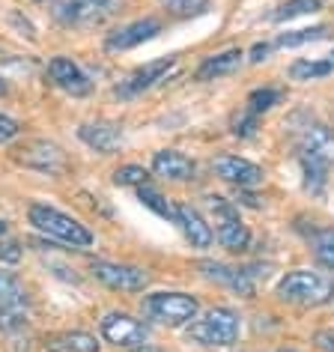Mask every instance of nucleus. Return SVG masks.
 <instances>
[{"label":"nucleus","mask_w":334,"mask_h":352,"mask_svg":"<svg viewBox=\"0 0 334 352\" xmlns=\"http://www.w3.org/2000/svg\"><path fill=\"white\" fill-rule=\"evenodd\" d=\"M334 75V51L316 60H296L289 66V78L293 81H320V78Z\"/></svg>","instance_id":"aec40b11"},{"label":"nucleus","mask_w":334,"mask_h":352,"mask_svg":"<svg viewBox=\"0 0 334 352\" xmlns=\"http://www.w3.org/2000/svg\"><path fill=\"white\" fill-rule=\"evenodd\" d=\"M242 57H245L242 48H227V51H221V54H215V57H206L203 63L197 66L194 78H197V81H215V78L233 75L236 69H239Z\"/></svg>","instance_id":"6ab92c4d"},{"label":"nucleus","mask_w":334,"mask_h":352,"mask_svg":"<svg viewBox=\"0 0 334 352\" xmlns=\"http://www.w3.org/2000/svg\"><path fill=\"white\" fill-rule=\"evenodd\" d=\"M126 0H63L57 3V21L66 28H96L122 12Z\"/></svg>","instance_id":"423d86ee"},{"label":"nucleus","mask_w":334,"mask_h":352,"mask_svg":"<svg viewBox=\"0 0 334 352\" xmlns=\"http://www.w3.org/2000/svg\"><path fill=\"white\" fill-rule=\"evenodd\" d=\"M269 51H271L269 42H260V45H254L251 48V63H260V60H266Z\"/></svg>","instance_id":"c9c22d12"},{"label":"nucleus","mask_w":334,"mask_h":352,"mask_svg":"<svg viewBox=\"0 0 334 352\" xmlns=\"http://www.w3.org/2000/svg\"><path fill=\"white\" fill-rule=\"evenodd\" d=\"M257 126H260V117L248 108L233 117V135H239V138H251L254 131H257Z\"/></svg>","instance_id":"7c9ffc66"},{"label":"nucleus","mask_w":334,"mask_h":352,"mask_svg":"<svg viewBox=\"0 0 334 352\" xmlns=\"http://www.w3.org/2000/svg\"><path fill=\"white\" fill-rule=\"evenodd\" d=\"M48 78L54 87H60V90L69 93V96H78V99L93 93V81L84 75V69L69 57H51L48 60Z\"/></svg>","instance_id":"4468645a"},{"label":"nucleus","mask_w":334,"mask_h":352,"mask_svg":"<svg viewBox=\"0 0 334 352\" xmlns=\"http://www.w3.org/2000/svg\"><path fill=\"white\" fill-rule=\"evenodd\" d=\"M177 224L182 227V233L188 236V242H191V248H209V245L215 242V233H212V227H209V221L203 215L197 212L191 204H177Z\"/></svg>","instance_id":"a211bd4d"},{"label":"nucleus","mask_w":334,"mask_h":352,"mask_svg":"<svg viewBox=\"0 0 334 352\" xmlns=\"http://www.w3.org/2000/svg\"><path fill=\"white\" fill-rule=\"evenodd\" d=\"M275 293H278V298H284V302H289V305L316 307V305L331 302L334 284L329 278H322L320 272L296 269V272H287V275L278 280Z\"/></svg>","instance_id":"f257e3e1"},{"label":"nucleus","mask_w":334,"mask_h":352,"mask_svg":"<svg viewBox=\"0 0 334 352\" xmlns=\"http://www.w3.org/2000/svg\"><path fill=\"white\" fill-rule=\"evenodd\" d=\"M10 21H12V24H15V28H19V30H24L21 36H27V39H36V30H33V24H30L27 19H21L19 12H12V15H10Z\"/></svg>","instance_id":"72a5a7b5"},{"label":"nucleus","mask_w":334,"mask_h":352,"mask_svg":"<svg viewBox=\"0 0 334 352\" xmlns=\"http://www.w3.org/2000/svg\"><path fill=\"white\" fill-rule=\"evenodd\" d=\"M6 233V221H0V236H3Z\"/></svg>","instance_id":"58836bf2"},{"label":"nucleus","mask_w":334,"mask_h":352,"mask_svg":"<svg viewBox=\"0 0 334 352\" xmlns=\"http://www.w3.org/2000/svg\"><path fill=\"white\" fill-rule=\"evenodd\" d=\"M12 158L30 170H39V173H48V176H60L69 170V158L63 153V146H57L54 140H45V138H33V140H24L12 149Z\"/></svg>","instance_id":"0eeeda50"},{"label":"nucleus","mask_w":334,"mask_h":352,"mask_svg":"<svg viewBox=\"0 0 334 352\" xmlns=\"http://www.w3.org/2000/svg\"><path fill=\"white\" fill-rule=\"evenodd\" d=\"M57 346L63 352H99V340L87 331H69L57 340Z\"/></svg>","instance_id":"bb28decb"},{"label":"nucleus","mask_w":334,"mask_h":352,"mask_svg":"<svg viewBox=\"0 0 334 352\" xmlns=\"http://www.w3.org/2000/svg\"><path fill=\"white\" fill-rule=\"evenodd\" d=\"M113 182H117V186H135V188H140V186H146V182H149V170H146V167H140V164L117 167V170H113Z\"/></svg>","instance_id":"cd10ccee"},{"label":"nucleus","mask_w":334,"mask_h":352,"mask_svg":"<svg viewBox=\"0 0 334 352\" xmlns=\"http://www.w3.org/2000/svg\"><path fill=\"white\" fill-rule=\"evenodd\" d=\"M197 311L200 302L188 293H153L144 298V314L158 325H170V329H179V325L197 320Z\"/></svg>","instance_id":"39448f33"},{"label":"nucleus","mask_w":334,"mask_h":352,"mask_svg":"<svg viewBox=\"0 0 334 352\" xmlns=\"http://www.w3.org/2000/svg\"><path fill=\"white\" fill-rule=\"evenodd\" d=\"M177 66V57H158V60H149V63H144L140 69H135L126 81H120L117 87H113V96L117 99H135V96L140 93H146V90H153V87L158 81H164L167 72Z\"/></svg>","instance_id":"9d476101"},{"label":"nucleus","mask_w":334,"mask_h":352,"mask_svg":"<svg viewBox=\"0 0 334 352\" xmlns=\"http://www.w3.org/2000/svg\"><path fill=\"white\" fill-rule=\"evenodd\" d=\"M296 146L302 158L307 162H316V164H334V131L322 122H304V126L296 129Z\"/></svg>","instance_id":"6e6552de"},{"label":"nucleus","mask_w":334,"mask_h":352,"mask_svg":"<svg viewBox=\"0 0 334 352\" xmlns=\"http://www.w3.org/2000/svg\"><path fill=\"white\" fill-rule=\"evenodd\" d=\"M329 36V28L325 24H316V28H302V30H289L280 33L275 39V48H298V45H311V42H320Z\"/></svg>","instance_id":"4be33fe9"},{"label":"nucleus","mask_w":334,"mask_h":352,"mask_svg":"<svg viewBox=\"0 0 334 352\" xmlns=\"http://www.w3.org/2000/svg\"><path fill=\"white\" fill-rule=\"evenodd\" d=\"M203 200H206V209L215 218V239L221 242V248L233 251V254L248 251L251 230L242 224L239 209H236L230 200H224V197H218V195H206Z\"/></svg>","instance_id":"20e7f679"},{"label":"nucleus","mask_w":334,"mask_h":352,"mask_svg":"<svg viewBox=\"0 0 334 352\" xmlns=\"http://www.w3.org/2000/svg\"><path fill=\"white\" fill-rule=\"evenodd\" d=\"M186 334L200 346H233L242 334V320L233 307H212L197 322H191Z\"/></svg>","instance_id":"7ed1b4c3"},{"label":"nucleus","mask_w":334,"mask_h":352,"mask_svg":"<svg viewBox=\"0 0 334 352\" xmlns=\"http://www.w3.org/2000/svg\"><path fill=\"white\" fill-rule=\"evenodd\" d=\"M137 200H140V204H144L146 209H153L155 215H162V218H167V221L177 224V204L164 200V197L158 195V191H155L153 186H149V182H146V186H140V188H137Z\"/></svg>","instance_id":"5701e85b"},{"label":"nucleus","mask_w":334,"mask_h":352,"mask_svg":"<svg viewBox=\"0 0 334 352\" xmlns=\"http://www.w3.org/2000/svg\"><path fill=\"white\" fill-rule=\"evenodd\" d=\"M21 135V126L15 122L12 117H6V113H0V144H10L12 138Z\"/></svg>","instance_id":"473e14b6"},{"label":"nucleus","mask_w":334,"mask_h":352,"mask_svg":"<svg viewBox=\"0 0 334 352\" xmlns=\"http://www.w3.org/2000/svg\"><path fill=\"white\" fill-rule=\"evenodd\" d=\"M313 257L322 263L325 269H334V227H322L311 236Z\"/></svg>","instance_id":"393cba45"},{"label":"nucleus","mask_w":334,"mask_h":352,"mask_svg":"<svg viewBox=\"0 0 334 352\" xmlns=\"http://www.w3.org/2000/svg\"><path fill=\"white\" fill-rule=\"evenodd\" d=\"M194 162L179 153V149H158L153 155V173L162 176V179H173V182H188L194 179Z\"/></svg>","instance_id":"f3484780"},{"label":"nucleus","mask_w":334,"mask_h":352,"mask_svg":"<svg viewBox=\"0 0 334 352\" xmlns=\"http://www.w3.org/2000/svg\"><path fill=\"white\" fill-rule=\"evenodd\" d=\"M99 331H102V338L108 343H113V346H122V349H135V346H140V343L146 340V325L140 320H135V316L117 314V311L102 316Z\"/></svg>","instance_id":"9b49d317"},{"label":"nucleus","mask_w":334,"mask_h":352,"mask_svg":"<svg viewBox=\"0 0 334 352\" xmlns=\"http://www.w3.org/2000/svg\"><path fill=\"white\" fill-rule=\"evenodd\" d=\"M24 325H27V316H24V311H19V307L0 305V331L15 334V331H21Z\"/></svg>","instance_id":"c756f323"},{"label":"nucleus","mask_w":334,"mask_h":352,"mask_svg":"<svg viewBox=\"0 0 334 352\" xmlns=\"http://www.w3.org/2000/svg\"><path fill=\"white\" fill-rule=\"evenodd\" d=\"M212 173L218 179L230 182L236 188H254L266 179V170L260 164L248 162V158H239V155H218L212 158Z\"/></svg>","instance_id":"f8f14e48"},{"label":"nucleus","mask_w":334,"mask_h":352,"mask_svg":"<svg viewBox=\"0 0 334 352\" xmlns=\"http://www.w3.org/2000/svg\"><path fill=\"white\" fill-rule=\"evenodd\" d=\"M316 343L325 352H334V331H316Z\"/></svg>","instance_id":"f704fd0d"},{"label":"nucleus","mask_w":334,"mask_h":352,"mask_svg":"<svg viewBox=\"0 0 334 352\" xmlns=\"http://www.w3.org/2000/svg\"><path fill=\"white\" fill-rule=\"evenodd\" d=\"M78 138H81L90 149L102 153V155H111V153H117V149L122 146V129L117 126V122H111V120L84 122V126L78 129Z\"/></svg>","instance_id":"2eb2a0df"},{"label":"nucleus","mask_w":334,"mask_h":352,"mask_svg":"<svg viewBox=\"0 0 334 352\" xmlns=\"http://www.w3.org/2000/svg\"><path fill=\"white\" fill-rule=\"evenodd\" d=\"M158 33H162V21L158 19H137L131 24H122V28L111 30L108 39H104V51H129V48H137L144 45V42L155 39Z\"/></svg>","instance_id":"ddd939ff"},{"label":"nucleus","mask_w":334,"mask_h":352,"mask_svg":"<svg viewBox=\"0 0 334 352\" xmlns=\"http://www.w3.org/2000/svg\"><path fill=\"white\" fill-rule=\"evenodd\" d=\"M27 218H30V224L36 227L39 233H45V236H51V239H57V242H66V245L81 248V251L93 245V233L87 230L81 221H75L72 215L60 212V209H54V206L33 204L27 209Z\"/></svg>","instance_id":"f03ea898"},{"label":"nucleus","mask_w":334,"mask_h":352,"mask_svg":"<svg viewBox=\"0 0 334 352\" xmlns=\"http://www.w3.org/2000/svg\"><path fill=\"white\" fill-rule=\"evenodd\" d=\"M93 278L102 280L104 287L120 289V293H144L149 284V275L140 266H129V263H108V260H96L93 266Z\"/></svg>","instance_id":"1a4fd4ad"},{"label":"nucleus","mask_w":334,"mask_h":352,"mask_svg":"<svg viewBox=\"0 0 334 352\" xmlns=\"http://www.w3.org/2000/svg\"><path fill=\"white\" fill-rule=\"evenodd\" d=\"M131 352H162V349H155V346H146V343H140V346H135Z\"/></svg>","instance_id":"e433bc0d"},{"label":"nucleus","mask_w":334,"mask_h":352,"mask_svg":"<svg viewBox=\"0 0 334 352\" xmlns=\"http://www.w3.org/2000/svg\"><path fill=\"white\" fill-rule=\"evenodd\" d=\"M280 90H275V87H263V90H254L248 96V111H254L260 117L263 111H269V108H275V104L280 102Z\"/></svg>","instance_id":"c85d7f7f"},{"label":"nucleus","mask_w":334,"mask_h":352,"mask_svg":"<svg viewBox=\"0 0 334 352\" xmlns=\"http://www.w3.org/2000/svg\"><path fill=\"white\" fill-rule=\"evenodd\" d=\"M200 272H203V278L215 280V284H221V287H230L233 293H239L245 298L254 296L251 272L233 269V266H227V263H215V260H203V263H200Z\"/></svg>","instance_id":"dca6fc26"},{"label":"nucleus","mask_w":334,"mask_h":352,"mask_svg":"<svg viewBox=\"0 0 334 352\" xmlns=\"http://www.w3.org/2000/svg\"><path fill=\"white\" fill-rule=\"evenodd\" d=\"M6 93H10V84H6L3 78H0V96H6Z\"/></svg>","instance_id":"4c0bfd02"},{"label":"nucleus","mask_w":334,"mask_h":352,"mask_svg":"<svg viewBox=\"0 0 334 352\" xmlns=\"http://www.w3.org/2000/svg\"><path fill=\"white\" fill-rule=\"evenodd\" d=\"M0 305L19 307V311H24V305H27V293H24L21 280L6 269H0Z\"/></svg>","instance_id":"412c9836"},{"label":"nucleus","mask_w":334,"mask_h":352,"mask_svg":"<svg viewBox=\"0 0 334 352\" xmlns=\"http://www.w3.org/2000/svg\"><path fill=\"white\" fill-rule=\"evenodd\" d=\"M162 6L177 19H191V15H203L209 12L212 0H162Z\"/></svg>","instance_id":"a878e982"},{"label":"nucleus","mask_w":334,"mask_h":352,"mask_svg":"<svg viewBox=\"0 0 334 352\" xmlns=\"http://www.w3.org/2000/svg\"><path fill=\"white\" fill-rule=\"evenodd\" d=\"M322 10V0H287L280 3L275 12H271V21L280 24V21H293L298 15H311V12H320Z\"/></svg>","instance_id":"b1692460"},{"label":"nucleus","mask_w":334,"mask_h":352,"mask_svg":"<svg viewBox=\"0 0 334 352\" xmlns=\"http://www.w3.org/2000/svg\"><path fill=\"white\" fill-rule=\"evenodd\" d=\"M21 260V245L15 239H3L0 242V263H10V266H15V263Z\"/></svg>","instance_id":"2f4dec72"}]
</instances>
